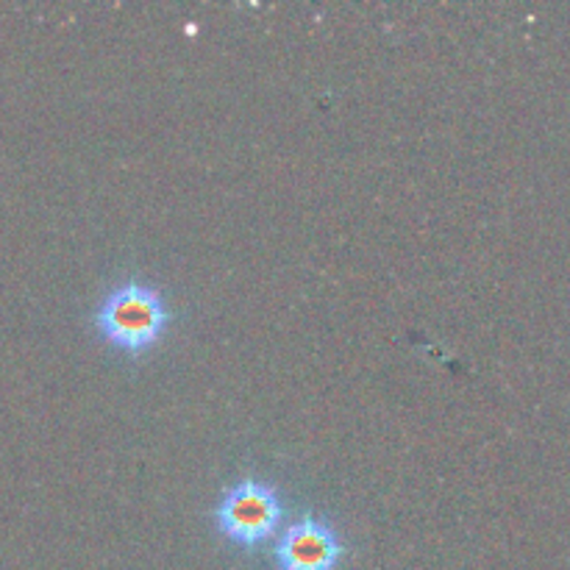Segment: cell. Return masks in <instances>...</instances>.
<instances>
[{
  "instance_id": "cell-1",
  "label": "cell",
  "mask_w": 570,
  "mask_h": 570,
  "mask_svg": "<svg viewBox=\"0 0 570 570\" xmlns=\"http://www.w3.org/2000/svg\"><path fill=\"white\" fill-rule=\"evenodd\" d=\"M98 332L128 354H142L154 348L170 326V309L165 295L142 282H122L111 289L95 309Z\"/></svg>"
},
{
  "instance_id": "cell-2",
  "label": "cell",
  "mask_w": 570,
  "mask_h": 570,
  "mask_svg": "<svg viewBox=\"0 0 570 570\" xmlns=\"http://www.w3.org/2000/svg\"><path fill=\"white\" fill-rule=\"evenodd\" d=\"M284 518V501L273 484L243 479L223 493L215 507V523L234 546L254 551L273 538Z\"/></svg>"
},
{
  "instance_id": "cell-3",
  "label": "cell",
  "mask_w": 570,
  "mask_h": 570,
  "mask_svg": "<svg viewBox=\"0 0 570 570\" xmlns=\"http://www.w3.org/2000/svg\"><path fill=\"white\" fill-rule=\"evenodd\" d=\"M343 554L337 529L317 515L298 518L276 540L278 570H337Z\"/></svg>"
}]
</instances>
